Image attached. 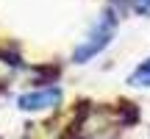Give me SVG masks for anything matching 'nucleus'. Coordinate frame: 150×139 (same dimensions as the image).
<instances>
[{
    "instance_id": "nucleus-1",
    "label": "nucleus",
    "mask_w": 150,
    "mask_h": 139,
    "mask_svg": "<svg viewBox=\"0 0 150 139\" xmlns=\"http://www.w3.org/2000/svg\"><path fill=\"white\" fill-rule=\"evenodd\" d=\"M114 31H117V17H114V11H106V14L97 20V25L89 31V36L81 42V48L75 50L72 59L78 61V64H83V61H89L92 56H97L103 48H106L108 42H111Z\"/></svg>"
},
{
    "instance_id": "nucleus-2",
    "label": "nucleus",
    "mask_w": 150,
    "mask_h": 139,
    "mask_svg": "<svg viewBox=\"0 0 150 139\" xmlns=\"http://www.w3.org/2000/svg\"><path fill=\"white\" fill-rule=\"evenodd\" d=\"M61 100V89H56V86H47V89H33V92H25V95H20V109L22 111H45V109H53L59 106Z\"/></svg>"
},
{
    "instance_id": "nucleus-3",
    "label": "nucleus",
    "mask_w": 150,
    "mask_h": 139,
    "mask_svg": "<svg viewBox=\"0 0 150 139\" xmlns=\"http://www.w3.org/2000/svg\"><path fill=\"white\" fill-rule=\"evenodd\" d=\"M128 81H131V86H150V59L142 61V64L131 72Z\"/></svg>"
},
{
    "instance_id": "nucleus-4",
    "label": "nucleus",
    "mask_w": 150,
    "mask_h": 139,
    "mask_svg": "<svg viewBox=\"0 0 150 139\" xmlns=\"http://www.w3.org/2000/svg\"><path fill=\"white\" fill-rule=\"evenodd\" d=\"M134 9L139 14H150V0H134Z\"/></svg>"
}]
</instances>
